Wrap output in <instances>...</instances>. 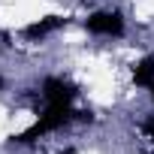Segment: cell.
<instances>
[{
  "label": "cell",
  "mask_w": 154,
  "mask_h": 154,
  "mask_svg": "<svg viewBox=\"0 0 154 154\" xmlns=\"http://www.w3.org/2000/svg\"><path fill=\"white\" fill-rule=\"evenodd\" d=\"M85 30L94 33V36H121L124 33V18L115 9H100V12H91L85 18Z\"/></svg>",
  "instance_id": "obj_2"
},
{
  "label": "cell",
  "mask_w": 154,
  "mask_h": 154,
  "mask_svg": "<svg viewBox=\"0 0 154 154\" xmlns=\"http://www.w3.org/2000/svg\"><path fill=\"white\" fill-rule=\"evenodd\" d=\"M63 24H66L63 15H45V18H39V21H30V24L24 27V36H30V39H42V36L60 30Z\"/></svg>",
  "instance_id": "obj_4"
},
{
  "label": "cell",
  "mask_w": 154,
  "mask_h": 154,
  "mask_svg": "<svg viewBox=\"0 0 154 154\" xmlns=\"http://www.w3.org/2000/svg\"><path fill=\"white\" fill-rule=\"evenodd\" d=\"M75 118H88L85 112H75L72 106H45V112L27 127V130H21V133H15L12 136V142L15 145H30V142H36L39 136H45V133H51V130H60V127H66L69 121H75Z\"/></svg>",
  "instance_id": "obj_1"
},
{
  "label": "cell",
  "mask_w": 154,
  "mask_h": 154,
  "mask_svg": "<svg viewBox=\"0 0 154 154\" xmlns=\"http://www.w3.org/2000/svg\"><path fill=\"white\" fill-rule=\"evenodd\" d=\"M0 88H3V79H0Z\"/></svg>",
  "instance_id": "obj_8"
},
{
  "label": "cell",
  "mask_w": 154,
  "mask_h": 154,
  "mask_svg": "<svg viewBox=\"0 0 154 154\" xmlns=\"http://www.w3.org/2000/svg\"><path fill=\"white\" fill-rule=\"evenodd\" d=\"M133 82H136L139 88H151V82H154V54L142 57V60L133 66Z\"/></svg>",
  "instance_id": "obj_5"
},
{
  "label": "cell",
  "mask_w": 154,
  "mask_h": 154,
  "mask_svg": "<svg viewBox=\"0 0 154 154\" xmlns=\"http://www.w3.org/2000/svg\"><path fill=\"white\" fill-rule=\"evenodd\" d=\"M42 97H45V103H51V106H72V100H75V85L66 82V79H57V75H48V79L42 82Z\"/></svg>",
  "instance_id": "obj_3"
},
{
  "label": "cell",
  "mask_w": 154,
  "mask_h": 154,
  "mask_svg": "<svg viewBox=\"0 0 154 154\" xmlns=\"http://www.w3.org/2000/svg\"><path fill=\"white\" fill-rule=\"evenodd\" d=\"M148 91H151V100H154V82H151V88H148Z\"/></svg>",
  "instance_id": "obj_7"
},
{
  "label": "cell",
  "mask_w": 154,
  "mask_h": 154,
  "mask_svg": "<svg viewBox=\"0 0 154 154\" xmlns=\"http://www.w3.org/2000/svg\"><path fill=\"white\" fill-rule=\"evenodd\" d=\"M145 133H148V136H151V139H154V118H151V121H148V124H145Z\"/></svg>",
  "instance_id": "obj_6"
}]
</instances>
